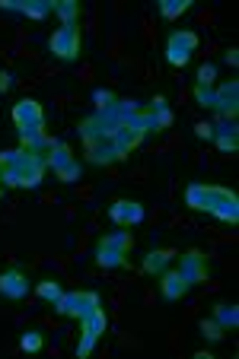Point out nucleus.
I'll list each match as a JSON object with an SVG mask.
<instances>
[{
    "label": "nucleus",
    "mask_w": 239,
    "mask_h": 359,
    "mask_svg": "<svg viewBox=\"0 0 239 359\" xmlns=\"http://www.w3.org/2000/svg\"><path fill=\"white\" fill-rule=\"evenodd\" d=\"M99 305H103L99 293H93V289H73V293H61V299L55 302V312L67 315V318H83V315H89Z\"/></svg>",
    "instance_id": "1"
},
{
    "label": "nucleus",
    "mask_w": 239,
    "mask_h": 359,
    "mask_svg": "<svg viewBox=\"0 0 239 359\" xmlns=\"http://www.w3.org/2000/svg\"><path fill=\"white\" fill-rule=\"evenodd\" d=\"M195 48H198V35L195 32H188V29L172 32L166 39V61L172 67H185L191 61V55H195Z\"/></svg>",
    "instance_id": "2"
},
{
    "label": "nucleus",
    "mask_w": 239,
    "mask_h": 359,
    "mask_svg": "<svg viewBox=\"0 0 239 359\" xmlns=\"http://www.w3.org/2000/svg\"><path fill=\"white\" fill-rule=\"evenodd\" d=\"M48 51H51L55 57H61V61H77L80 57V29H77V23L61 26V29L48 39Z\"/></svg>",
    "instance_id": "3"
},
{
    "label": "nucleus",
    "mask_w": 239,
    "mask_h": 359,
    "mask_svg": "<svg viewBox=\"0 0 239 359\" xmlns=\"http://www.w3.org/2000/svg\"><path fill=\"white\" fill-rule=\"evenodd\" d=\"M13 125L16 131H45V111L42 102L35 99H19L13 105Z\"/></svg>",
    "instance_id": "4"
},
{
    "label": "nucleus",
    "mask_w": 239,
    "mask_h": 359,
    "mask_svg": "<svg viewBox=\"0 0 239 359\" xmlns=\"http://www.w3.org/2000/svg\"><path fill=\"white\" fill-rule=\"evenodd\" d=\"M179 273L188 280V286H195V283H204L207 280V258H204V251H198V248L185 251L182 258H179Z\"/></svg>",
    "instance_id": "5"
},
{
    "label": "nucleus",
    "mask_w": 239,
    "mask_h": 359,
    "mask_svg": "<svg viewBox=\"0 0 239 359\" xmlns=\"http://www.w3.org/2000/svg\"><path fill=\"white\" fill-rule=\"evenodd\" d=\"M217 102H214V111L220 118H236L239 115V80H230L223 86H214Z\"/></svg>",
    "instance_id": "6"
},
{
    "label": "nucleus",
    "mask_w": 239,
    "mask_h": 359,
    "mask_svg": "<svg viewBox=\"0 0 239 359\" xmlns=\"http://www.w3.org/2000/svg\"><path fill=\"white\" fill-rule=\"evenodd\" d=\"M29 293V277H26L19 267H10V270L0 273V296L3 299H23Z\"/></svg>",
    "instance_id": "7"
},
{
    "label": "nucleus",
    "mask_w": 239,
    "mask_h": 359,
    "mask_svg": "<svg viewBox=\"0 0 239 359\" xmlns=\"http://www.w3.org/2000/svg\"><path fill=\"white\" fill-rule=\"evenodd\" d=\"M109 219L118 223V226H137L143 219V203L141 201H115L109 207Z\"/></svg>",
    "instance_id": "8"
},
{
    "label": "nucleus",
    "mask_w": 239,
    "mask_h": 359,
    "mask_svg": "<svg viewBox=\"0 0 239 359\" xmlns=\"http://www.w3.org/2000/svg\"><path fill=\"white\" fill-rule=\"evenodd\" d=\"M214 140L223 153H236L239 149V131H236V118H220L214 125Z\"/></svg>",
    "instance_id": "9"
},
{
    "label": "nucleus",
    "mask_w": 239,
    "mask_h": 359,
    "mask_svg": "<svg viewBox=\"0 0 239 359\" xmlns=\"http://www.w3.org/2000/svg\"><path fill=\"white\" fill-rule=\"evenodd\" d=\"M109 137H112V143H115V153H118V159H127V156H131V153H134V149H137V143L143 140L141 134H137V131H131V127H127V125L112 127V134H109Z\"/></svg>",
    "instance_id": "10"
},
{
    "label": "nucleus",
    "mask_w": 239,
    "mask_h": 359,
    "mask_svg": "<svg viewBox=\"0 0 239 359\" xmlns=\"http://www.w3.org/2000/svg\"><path fill=\"white\" fill-rule=\"evenodd\" d=\"M185 203H188L191 210H211V203H214V185H204V181H195V185L185 187Z\"/></svg>",
    "instance_id": "11"
},
{
    "label": "nucleus",
    "mask_w": 239,
    "mask_h": 359,
    "mask_svg": "<svg viewBox=\"0 0 239 359\" xmlns=\"http://www.w3.org/2000/svg\"><path fill=\"white\" fill-rule=\"evenodd\" d=\"M172 258H175L172 248H153V251H147V255H143L141 270L147 273V277H159V273L172 264Z\"/></svg>",
    "instance_id": "12"
},
{
    "label": "nucleus",
    "mask_w": 239,
    "mask_h": 359,
    "mask_svg": "<svg viewBox=\"0 0 239 359\" xmlns=\"http://www.w3.org/2000/svg\"><path fill=\"white\" fill-rule=\"evenodd\" d=\"M163 277V283H159V293H163V299H182L185 293H188V280H185L179 270H163L159 273Z\"/></svg>",
    "instance_id": "13"
},
{
    "label": "nucleus",
    "mask_w": 239,
    "mask_h": 359,
    "mask_svg": "<svg viewBox=\"0 0 239 359\" xmlns=\"http://www.w3.org/2000/svg\"><path fill=\"white\" fill-rule=\"evenodd\" d=\"M87 159L93 165H112L118 163V153H115V143H112V137H103V140H96L87 147Z\"/></svg>",
    "instance_id": "14"
},
{
    "label": "nucleus",
    "mask_w": 239,
    "mask_h": 359,
    "mask_svg": "<svg viewBox=\"0 0 239 359\" xmlns=\"http://www.w3.org/2000/svg\"><path fill=\"white\" fill-rule=\"evenodd\" d=\"M207 213H214V217L223 219V223H239V197H236V191H227L220 201L211 203V210Z\"/></svg>",
    "instance_id": "15"
},
{
    "label": "nucleus",
    "mask_w": 239,
    "mask_h": 359,
    "mask_svg": "<svg viewBox=\"0 0 239 359\" xmlns=\"http://www.w3.org/2000/svg\"><path fill=\"white\" fill-rule=\"evenodd\" d=\"M109 125H105L103 118H99V111H93L89 118H83L80 121V137H83V143H96V140H103V137H109Z\"/></svg>",
    "instance_id": "16"
},
{
    "label": "nucleus",
    "mask_w": 239,
    "mask_h": 359,
    "mask_svg": "<svg viewBox=\"0 0 239 359\" xmlns=\"http://www.w3.org/2000/svg\"><path fill=\"white\" fill-rule=\"evenodd\" d=\"M71 159H77V156H73V149L67 147L64 140H55V147L45 153V165L51 169V172H57V169H61V165H67Z\"/></svg>",
    "instance_id": "17"
},
{
    "label": "nucleus",
    "mask_w": 239,
    "mask_h": 359,
    "mask_svg": "<svg viewBox=\"0 0 239 359\" xmlns=\"http://www.w3.org/2000/svg\"><path fill=\"white\" fill-rule=\"evenodd\" d=\"M127 127H131V131H137L141 137H147V134H159L157 118H153L150 109H137L134 115H131V121H127Z\"/></svg>",
    "instance_id": "18"
},
{
    "label": "nucleus",
    "mask_w": 239,
    "mask_h": 359,
    "mask_svg": "<svg viewBox=\"0 0 239 359\" xmlns=\"http://www.w3.org/2000/svg\"><path fill=\"white\" fill-rule=\"evenodd\" d=\"M211 318L220 324L223 331H233L239 324V305H233V302H217L214 305V315Z\"/></svg>",
    "instance_id": "19"
},
{
    "label": "nucleus",
    "mask_w": 239,
    "mask_h": 359,
    "mask_svg": "<svg viewBox=\"0 0 239 359\" xmlns=\"http://www.w3.org/2000/svg\"><path fill=\"white\" fill-rule=\"evenodd\" d=\"M96 264L99 267H125L127 264V251L109 248V245H96Z\"/></svg>",
    "instance_id": "20"
},
{
    "label": "nucleus",
    "mask_w": 239,
    "mask_h": 359,
    "mask_svg": "<svg viewBox=\"0 0 239 359\" xmlns=\"http://www.w3.org/2000/svg\"><path fill=\"white\" fill-rule=\"evenodd\" d=\"M19 13L29 19H45L48 13H55V0H19Z\"/></svg>",
    "instance_id": "21"
},
{
    "label": "nucleus",
    "mask_w": 239,
    "mask_h": 359,
    "mask_svg": "<svg viewBox=\"0 0 239 359\" xmlns=\"http://www.w3.org/2000/svg\"><path fill=\"white\" fill-rule=\"evenodd\" d=\"M80 321H83V331H87V334H96V337H103L105 328H109V318H105L103 305H99V309H93L89 315H83Z\"/></svg>",
    "instance_id": "22"
},
{
    "label": "nucleus",
    "mask_w": 239,
    "mask_h": 359,
    "mask_svg": "<svg viewBox=\"0 0 239 359\" xmlns=\"http://www.w3.org/2000/svg\"><path fill=\"white\" fill-rule=\"evenodd\" d=\"M55 13L61 16V26H71L80 19V3L77 0H55Z\"/></svg>",
    "instance_id": "23"
},
{
    "label": "nucleus",
    "mask_w": 239,
    "mask_h": 359,
    "mask_svg": "<svg viewBox=\"0 0 239 359\" xmlns=\"http://www.w3.org/2000/svg\"><path fill=\"white\" fill-rule=\"evenodd\" d=\"M188 7H191V0H159V16L163 19H179Z\"/></svg>",
    "instance_id": "24"
},
{
    "label": "nucleus",
    "mask_w": 239,
    "mask_h": 359,
    "mask_svg": "<svg viewBox=\"0 0 239 359\" xmlns=\"http://www.w3.org/2000/svg\"><path fill=\"white\" fill-rule=\"evenodd\" d=\"M35 293H39L45 302H57L64 289H61V283H57V280H51V277H48V280H39V283H35Z\"/></svg>",
    "instance_id": "25"
},
{
    "label": "nucleus",
    "mask_w": 239,
    "mask_h": 359,
    "mask_svg": "<svg viewBox=\"0 0 239 359\" xmlns=\"http://www.w3.org/2000/svg\"><path fill=\"white\" fill-rule=\"evenodd\" d=\"M55 175H57V181H64V185H73V181H80V175H83V165H80L77 159H71V163L61 165Z\"/></svg>",
    "instance_id": "26"
},
{
    "label": "nucleus",
    "mask_w": 239,
    "mask_h": 359,
    "mask_svg": "<svg viewBox=\"0 0 239 359\" xmlns=\"http://www.w3.org/2000/svg\"><path fill=\"white\" fill-rule=\"evenodd\" d=\"M99 242L109 245V248H118V251H131V245H134L127 232H109V235H103Z\"/></svg>",
    "instance_id": "27"
},
{
    "label": "nucleus",
    "mask_w": 239,
    "mask_h": 359,
    "mask_svg": "<svg viewBox=\"0 0 239 359\" xmlns=\"http://www.w3.org/2000/svg\"><path fill=\"white\" fill-rule=\"evenodd\" d=\"M223 334H227V331H223L214 318H204V321H201V337H204V340H211V344H220Z\"/></svg>",
    "instance_id": "28"
},
{
    "label": "nucleus",
    "mask_w": 239,
    "mask_h": 359,
    "mask_svg": "<svg viewBox=\"0 0 239 359\" xmlns=\"http://www.w3.org/2000/svg\"><path fill=\"white\" fill-rule=\"evenodd\" d=\"M19 347H23L26 353H39L42 347H45V337H42L39 331H26V334L19 337Z\"/></svg>",
    "instance_id": "29"
},
{
    "label": "nucleus",
    "mask_w": 239,
    "mask_h": 359,
    "mask_svg": "<svg viewBox=\"0 0 239 359\" xmlns=\"http://www.w3.org/2000/svg\"><path fill=\"white\" fill-rule=\"evenodd\" d=\"M195 102L204 105V109H214V102H217L214 86H195Z\"/></svg>",
    "instance_id": "30"
},
{
    "label": "nucleus",
    "mask_w": 239,
    "mask_h": 359,
    "mask_svg": "<svg viewBox=\"0 0 239 359\" xmlns=\"http://www.w3.org/2000/svg\"><path fill=\"white\" fill-rule=\"evenodd\" d=\"M93 102H96V111H103V109H109V105H115V102H118V95L112 93V89H96Z\"/></svg>",
    "instance_id": "31"
},
{
    "label": "nucleus",
    "mask_w": 239,
    "mask_h": 359,
    "mask_svg": "<svg viewBox=\"0 0 239 359\" xmlns=\"http://www.w3.org/2000/svg\"><path fill=\"white\" fill-rule=\"evenodd\" d=\"M214 80H217L214 64H201L198 67V86H214Z\"/></svg>",
    "instance_id": "32"
},
{
    "label": "nucleus",
    "mask_w": 239,
    "mask_h": 359,
    "mask_svg": "<svg viewBox=\"0 0 239 359\" xmlns=\"http://www.w3.org/2000/svg\"><path fill=\"white\" fill-rule=\"evenodd\" d=\"M96 340H99L96 334H87V331H83V334H80V344H77V359L89 356V350L96 347Z\"/></svg>",
    "instance_id": "33"
},
{
    "label": "nucleus",
    "mask_w": 239,
    "mask_h": 359,
    "mask_svg": "<svg viewBox=\"0 0 239 359\" xmlns=\"http://www.w3.org/2000/svg\"><path fill=\"white\" fill-rule=\"evenodd\" d=\"M0 181H3L7 187H23V175H19V169H13V165H7V169H3Z\"/></svg>",
    "instance_id": "34"
},
{
    "label": "nucleus",
    "mask_w": 239,
    "mask_h": 359,
    "mask_svg": "<svg viewBox=\"0 0 239 359\" xmlns=\"http://www.w3.org/2000/svg\"><path fill=\"white\" fill-rule=\"evenodd\" d=\"M153 118H157V127L159 131H166L169 125H172V111H169V105H163V109H150Z\"/></svg>",
    "instance_id": "35"
},
{
    "label": "nucleus",
    "mask_w": 239,
    "mask_h": 359,
    "mask_svg": "<svg viewBox=\"0 0 239 359\" xmlns=\"http://www.w3.org/2000/svg\"><path fill=\"white\" fill-rule=\"evenodd\" d=\"M195 134H198L201 140H214V125H211V121H198V125H195Z\"/></svg>",
    "instance_id": "36"
},
{
    "label": "nucleus",
    "mask_w": 239,
    "mask_h": 359,
    "mask_svg": "<svg viewBox=\"0 0 239 359\" xmlns=\"http://www.w3.org/2000/svg\"><path fill=\"white\" fill-rule=\"evenodd\" d=\"M10 86H13V73H10V71H0V93H7Z\"/></svg>",
    "instance_id": "37"
},
{
    "label": "nucleus",
    "mask_w": 239,
    "mask_h": 359,
    "mask_svg": "<svg viewBox=\"0 0 239 359\" xmlns=\"http://www.w3.org/2000/svg\"><path fill=\"white\" fill-rule=\"evenodd\" d=\"M223 61L230 64V67H236V64H239V48H230V51L223 55Z\"/></svg>",
    "instance_id": "38"
},
{
    "label": "nucleus",
    "mask_w": 239,
    "mask_h": 359,
    "mask_svg": "<svg viewBox=\"0 0 239 359\" xmlns=\"http://www.w3.org/2000/svg\"><path fill=\"white\" fill-rule=\"evenodd\" d=\"M0 175H3V165H0Z\"/></svg>",
    "instance_id": "39"
}]
</instances>
